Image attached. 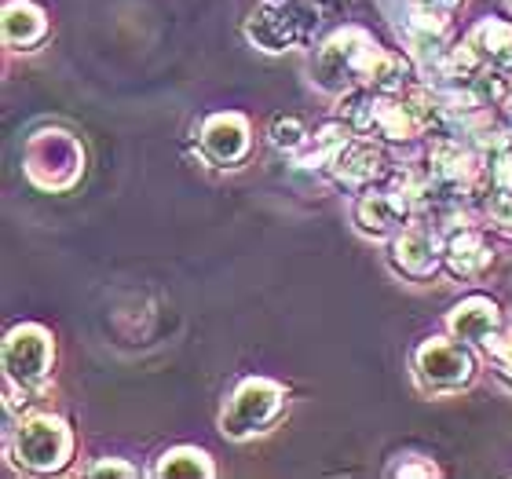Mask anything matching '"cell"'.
<instances>
[{
    "label": "cell",
    "instance_id": "8fae6325",
    "mask_svg": "<svg viewBox=\"0 0 512 479\" xmlns=\"http://www.w3.org/2000/svg\"><path fill=\"white\" fill-rule=\"evenodd\" d=\"M395 264L410 278H428L439 264L436 238L425 235V231H406V235L395 242Z\"/></svg>",
    "mask_w": 512,
    "mask_h": 479
},
{
    "label": "cell",
    "instance_id": "2e32d148",
    "mask_svg": "<svg viewBox=\"0 0 512 479\" xmlns=\"http://www.w3.org/2000/svg\"><path fill=\"white\" fill-rule=\"evenodd\" d=\"M271 139H275L278 147H297L300 139H304V128H300L297 118H278L275 128H271Z\"/></svg>",
    "mask_w": 512,
    "mask_h": 479
},
{
    "label": "cell",
    "instance_id": "5bb4252c",
    "mask_svg": "<svg viewBox=\"0 0 512 479\" xmlns=\"http://www.w3.org/2000/svg\"><path fill=\"white\" fill-rule=\"evenodd\" d=\"M487 260H491V253H487V245H483L480 235H461V238H454V242H450V249H447L450 271H454V275H461V278L476 275Z\"/></svg>",
    "mask_w": 512,
    "mask_h": 479
},
{
    "label": "cell",
    "instance_id": "9a60e30c",
    "mask_svg": "<svg viewBox=\"0 0 512 479\" xmlns=\"http://www.w3.org/2000/svg\"><path fill=\"white\" fill-rule=\"evenodd\" d=\"M158 476H213V465L202 450H172L158 465Z\"/></svg>",
    "mask_w": 512,
    "mask_h": 479
},
{
    "label": "cell",
    "instance_id": "277c9868",
    "mask_svg": "<svg viewBox=\"0 0 512 479\" xmlns=\"http://www.w3.org/2000/svg\"><path fill=\"white\" fill-rule=\"evenodd\" d=\"M377 52H381V48L366 41V33H359V30L337 33L319 55V81L326 88H341L344 81H352V77H366L370 66H374Z\"/></svg>",
    "mask_w": 512,
    "mask_h": 479
},
{
    "label": "cell",
    "instance_id": "d6986e66",
    "mask_svg": "<svg viewBox=\"0 0 512 479\" xmlns=\"http://www.w3.org/2000/svg\"><path fill=\"white\" fill-rule=\"evenodd\" d=\"M425 8H447V4H454V0H421Z\"/></svg>",
    "mask_w": 512,
    "mask_h": 479
},
{
    "label": "cell",
    "instance_id": "4fadbf2b",
    "mask_svg": "<svg viewBox=\"0 0 512 479\" xmlns=\"http://www.w3.org/2000/svg\"><path fill=\"white\" fill-rule=\"evenodd\" d=\"M44 37V15L33 4H8L4 11V41L8 44H33Z\"/></svg>",
    "mask_w": 512,
    "mask_h": 479
},
{
    "label": "cell",
    "instance_id": "3957f363",
    "mask_svg": "<svg viewBox=\"0 0 512 479\" xmlns=\"http://www.w3.org/2000/svg\"><path fill=\"white\" fill-rule=\"evenodd\" d=\"M15 458L33 472H52L70 458V428L59 417H30L15 436Z\"/></svg>",
    "mask_w": 512,
    "mask_h": 479
},
{
    "label": "cell",
    "instance_id": "ac0fdd59",
    "mask_svg": "<svg viewBox=\"0 0 512 479\" xmlns=\"http://www.w3.org/2000/svg\"><path fill=\"white\" fill-rule=\"evenodd\" d=\"M502 370H505V377H512V344L502 348Z\"/></svg>",
    "mask_w": 512,
    "mask_h": 479
},
{
    "label": "cell",
    "instance_id": "9c48e42d",
    "mask_svg": "<svg viewBox=\"0 0 512 479\" xmlns=\"http://www.w3.org/2000/svg\"><path fill=\"white\" fill-rule=\"evenodd\" d=\"M450 330L458 333V341H472V344L491 348L494 333H498V308H494L487 297L465 300V304H458L454 315H450Z\"/></svg>",
    "mask_w": 512,
    "mask_h": 479
},
{
    "label": "cell",
    "instance_id": "ba28073f",
    "mask_svg": "<svg viewBox=\"0 0 512 479\" xmlns=\"http://www.w3.org/2000/svg\"><path fill=\"white\" fill-rule=\"evenodd\" d=\"M202 147H205V158L216 161V165H235V161H242V154L249 147L246 121L235 118V114L213 118L202 132Z\"/></svg>",
    "mask_w": 512,
    "mask_h": 479
},
{
    "label": "cell",
    "instance_id": "e0dca14e",
    "mask_svg": "<svg viewBox=\"0 0 512 479\" xmlns=\"http://www.w3.org/2000/svg\"><path fill=\"white\" fill-rule=\"evenodd\" d=\"M92 476H136V472L128 469V465H121V461H99L96 469H92Z\"/></svg>",
    "mask_w": 512,
    "mask_h": 479
},
{
    "label": "cell",
    "instance_id": "ffe728a7",
    "mask_svg": "<svg viewBox=\"0 0 512 479\" xmlns=\"http://www.w3.org/2000/svg\"><path fill=\"white\" fill-rule=\"evenodd\" d=\"M267 4H286V0H267Z\"/></svg>",
    "mask_w": 512,
    "mask_h": 479
},
{
    "label": "cell",
    "instance_id": "5b68a950",
    "mask_svg": "<svg viewBox=\"0 0 512 479\" xmlns=\"http://www.w3.org/2000/svg\"><path fill=\"white\" fill-rule=\"evenodd\" d=\"M52 362V341L41 326H19L4 341V370L15 384H37Z\"/></svg>",
    "mask_w": 512,
    "mask_h": 479
},
{
    "label": "cell",
    "instance_id": "6da1fadb",
    "mask_svg": "<svg viewBox=\"0 0 512 479\" xmlns=\"http://www.w3.org/2000/svg\"><path fill=\"white\" fill-rule=\"evenodd\" d=\"M81 143H77L70 132L63 128H48V132H37L26 147V172L37 187H48V191H63L81 176Z\"/></svg>",
    "mask_w": 512,
    "mask_h": 479
},
{
    "label": "cell",
    "instance_id": "8992f818",
    "mask_svg": "<svg viewBox=\"0 0 512 479\" xmlns=\"http://www.w3.org/2000/svg\"><path fill=\"white\" fill-rule=\"evenodd\" d=\"M417 377L432 388V392H450L472 377V359L458 341H428L414 359Z\"/></svg>",
    "mask_w": 512,
    "mask_h": 479
},
{
    "label": "cell",
    "instance_id": "7c38bea8",
    "mask_svg": "<svg viewBox=\"0 0 512 479\" xmlns=\"http://www.w3.org/2000/svg\"><path fill=\"white\" fill-rule=\"evenodd\" d=\"M355 220L363 231H374V235H388L406 220V205L403 198L395 194H366L359 209H355Z\"/></svg>",
    "mask_w": 512,
    "mask_h": 479
},
{
    "label": "cell",
    "instance_id": "7a4b0ae2",
    "mask_svg": "<svg viewBox=\"0 0 512 479\" xmlns=\"http://www.w3.org/2000/svg\"><path fill=\"white\" fill-rule=\"evenodd\" d=\"M282 403H286V395H282L278 384L246 381L235 395H231V406L224 410V432L235 439L267 432V425L282 414Z\"/></svg>",
    "mask_w": 512,
    "mask_h": 479
},
{
    "label": "cell",
    "instance_id": "52a82bcc",
    "mask_svg": "<svg viewBox=\"0 0 512 479\" xmlns=\"http://www.w3.org/2000/svg\"><path fill=\"white\" fill-rule=\"evenodd\" d=\"M308 26H311V19L304 15V11L293 8V4L282 11L267 8V11H260V15H253V22H249V37H253L260 48H267V52H282V48H289Z\"/></svg>",
    "mask_w": 512,
    "mask_h": 479
},
{
    "label": "cell",
    "instance_id": "30bf717a",
    "mask_svg": "<svg viewBox=\"0 0 512 479\" xmlns=\"http://www.w3.org/2000/svg\"><path fill=\"white\" fill-rule=\"evenodd\" d=\"M469 52L483 63H491L494 70H505L512 66V26L509 22H480L469 37Z\"/></svg>",
    "mask_w": 512,
    "mask_h": 479
}]
</instances>
